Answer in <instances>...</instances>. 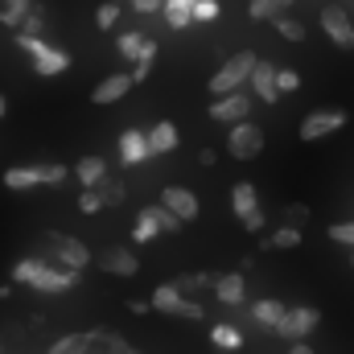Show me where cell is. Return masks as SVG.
Wrapping results in <instances>:
<instances>
[{
  "label": "cell",
  "mask_w": 354,
  "mask_h": 354,
  "mask_svg": "<svg viewBox=\"0 0 354 354\" xmlns=\"http://www.w3.org/2000/svg\"><path fill=\"white\" fill-rule=\"evenodd\" d=\"M288 8H292V0H252L248 4V17L252 21H280Z\"/></svg>",
  "instance_id": "20"
},
{
  "label": "cell",
  "mask_w": 354,
  "mask_h": 354,
  "mask_svg": "<svg viewBox=\"0 0 354 354\" xmlns=\"http://www.w3.org/2000/svg\"><path fill=\"white\" fill-rule=\"evenodd\" d=\"M264 210H256V214H248V218H243V227H248V231H252V235H260V231H264Z\"/></svg>",
  "instance_id": "41"
},
{
  "label": "cell",
  "mask_w": 354,
  "mask_h": 354,
  "mask_svg": "<svg viewBox=\"0 0 354 354\" xmlns=\"http://www.w3.org/2000/svg\"><path fill=\"white\" fill-rule=\"evenodd\" d=\"M346 111H334V107H326V111H309L305 120H301V140H322V136H330V132H338V128H346Z\"/></svg>",
  "instance_id": "6"
},
{
  "label": "cell",
  "mask_w": 354,
  "mask_h": 354,
  "mask_svg": "<svg viewBox=\"0 0 354 354\" xmlns=\"http://www.w3.org/2000/svg\"><path fill=\"white\" fill-rule=\"evenodd\" d=\"M165 8H185V12H194L198 0H165Z\"/></svg>",
  "instance_id": "45"
},
{
  "label": "cell",
  "mask_w": 354,
  "mask_h": 354,
  "mask_svg": "<svg viewBox=\"0 0 354 354\" xmlns=\"http://www.w3.org/2000/svg\"><path fill=\"white\" fill-rule=\"evenodd\" d=\"M115 17H120V8H115V4H99V8H95V25H99V29H111V25H115Z\"/></svg>",
  "instance_id": "36"
},
{
  "label": "cell",
  "mask_w": 354,
  "mask_h": 354,
  "mask_svg": "<svg viewBox=\"0 0 354 354\" xmlns=\"http://www.w3.org/2000/svg\"><path fill=\"white\" fill-rule=\"evenodd\" d=\"M46 243H50V252L62 260V264L71 268V272H83L91 264V252L79 243V239H71V235H58V231H50L46 235Z\"/></svg>",
  "instance_id": "9"
},
{
  "label": "cell",
  "mask_w": 354,
  "mask_h": 354,
  "mask_svg": "<svg viewBox=\"0 0 354 354\" xmlns=\"http://www.w3.org/2000/svg\"><path fill=\"white\" fill-rule=\"evenodd\" d=\"M276 83H280V95H292V91H301V75L297 71H280Z\"/></svg>",
  "instance_id": "37"
},
{
  "label": "cell",
  "mask_w": 354,
  "mask_h": 354,
  "mask_svg": "<svg viewBox=\"0 0 354 354\" xmlns=\"http://www.w3.org/2000/svg\"><path fill=\"white\" fill-rule=\"evenodd\" d=\"M41 29H46V4H29V17H25V25H21L17 37H37Z\"/></svg>",
  "instance_id": "27"
},
{
  "label": "cell",
  "mask_w": 354,
  "mask_h": 354,
  "mask_svg": "<svg viewBox=\"0 0 354 354\" xmlns=\"http://www.w3.org/2000/svg\"><path fill=\"white\" fill-rule=\"evenodd\" d=\"M297 243H301V231H297V227H276L260 248H280V252H288V248H297Z\"/></svg>",
  "instance_id": "24"
},
{
  "label": "cell",
  "mask_w": 354,
  "mask_h": 354,
  "mask_svg": "<svg viewBox=\"0 0 354 354\" xmlns=\"http://www.w3.org/2000/svg\"><path fill=\"white\" fill-rule=\"evenodd\" d=\"M214 17H218V0H198L194 21H214Z\"/></svg>",
  "instance_id": "40"
},
{
  "label": "cell",
  "mask_w": 354,
  "mask_h": 354,
  "mask_svg": "<svg viewBox=\"0 0 354 354\" xmlns=\"http://www.w3.org/2000/svg\"><path fill=\"white\" fill-rule=\"evenodd\" d=\"M317 322H322V313H317L313 305H297V309H288V313H284V322L276 326V334H280V338H288V342H301Z\"/></svg>",
  "instance_id": "8"
},
{
  "label": "cell",
  "mask_w": 354,
  "mask_h": 354,
  "mask_svg": "<svg viewBox=\"0 0 354 354\" xmlns=\"http://www.w3.org/2000/svg\"><path fill=\"white\" fill-rule=\"evenodd\" d=\"M107 354H136V351H132L124 338H111V342H107Z\"/></svg>",
  "instance_id": "43"
},
{
  "label": "cell",
  "mask_w": 354,
  "mask_h": 354,
  "mask_svg": "<svg viewBox=\"0 0 354 354\" xmlns=\"http://www.w3.org/2000/svg\"><path fill=\"white\" fill-rule=\"evenodd\" d=\"M227 153H231L235 161H252V157H260V153H264V132H260L256 124H235L231 136H227Z\"/></svg>",
  "instance_id": "5"
},
{
  "label": "cell",
  "mask_w": 354,
  "mask_h": 354,
  "mask_svg": "<svg viewBox=\"0 0 354 354\" xmlns=\"http://www.w3.org/2000/svg\"><path fill=\"white\" fill-rule=\"evenodd\" d=\"M149 41H153V37L124 33V37H120V54H124V58H132V62H140V58H145V50H149Z\"/></svg>",
  "instance_id": "25"
},
{
  "label": "cell",
  "mask_w": 354,
  "mask_h": 354,
  "mask_svg": "<svg viewBox=\"0 0 354 354\" xmlns=\"http://www.w3.org/2000/svg\"><path fill=\"white\" fill-rule=\"evenodd\" d=\"M284 313H288V309H284L280 301H256V305H252V317H256L260 326H272V330L284 322Z\"/></svg>",
  "instance_id": "22"
},
{
  "label": "cell",
  "mask_w": 354,
  "mask_h": 354,
  "mask_svg": "<svg viewBox=\"0 0 354 354\" xmlns=\"http://www.w3.org/2000/svg\"><path fill=\"white\" fill-rule=\"evenodd\" d=\"M145 210H149V214L157 218V227H161V231H177V227H181V218H177L174 210H165L161 202H157V206H145Z\"/></svg>",
  "instance_id": "31"
},
{
  "label": "cell",
  "mask_w": 354,
  "mask_h": 354,
  "mask_svg": "<svg viewBox=\"0 0 354 354\" xmlns=\"http://www.w3.org/2000/svg\"><path fill=\"white\" fill-rule=\"evenodd\" d=\"M120 157H124V165H140L145 157H153L149 136H145V132H136V128H128V132L120 136Z\"/></svg>",
  "instance_id": "13"
},
{
  "label": "cell",
  "mask_w": 354,
  "mask_h": 354,
  "mask_svg": "<svg viewBox=\"0 0 354 354\" xmlns=\"http://www.w3.org/2000/svg\"><path fill=\"white\" fill-rule=\"evenodd\" d=\"M75 169L66 165H25V169H4V185L8 189H33V185H58Z\"/></svg>",
  "instance_id": "3"
},
{
  "label": "cell",
  "mask_w": 354,
  "mask_h": 354,
  "mask_svg": "<svg viewBox=\"0 0 354 354\" xmlns=\"http://www.w3.org/2000/svg\"><path fill=\"white\" fill-rule=\"evenodd\" d=\"M95 194L103 198V206H120L128 189H124V181H115V177H103V181L95 185Z\"/></svg>",
  "instance_id": "26"
},
{
  "label": "cell",
  "mask_w": 354,
  "mask_h": 354,
  "mask_svg": "<svg viewBox=\"0 0 354 354\" xmlns=\"http://www.w3.org/2000/svg\"><path fill=\"white\" fill-rule=\"evenodd\" d=\"M161 4H165V0H132V8H136V12H157Z\"/></svg>",
  "instance_id": "42"
},
{
  "label": "cell",
  "mask_w": 354,
  "mask_h": 354,
  "mask_svg": "<svg viewBox=\"0 0 354 354\" xmlns=\"http://www.w3.org/2000/svg\"><path fill=\"white\" fill-rule=\"evenodd\" d=\"M79 210H83V214H99V210H103V198H99L95 189H87V194L79 198Z\"/></svg>",
  "instance_id": "39"
},
{
  "label": "cell",
  "mask_w": 354,
  "mask_h": 354,
  "mask_svg": "<svg viewBox=\"0 0 354 354\" xmlns=\"http://www.w3.org/2000/svg\"><path fill=\"white\" fill-rule=\"evenodd\" d=\"M276 66H268V62H260L256 66V75H252V91L264 99V103H276V95H280V83H276Z\"/></svg>",
  "instance_id": "17"
},
{
  "label": "cell",
  "mask_w": 354,
  "mask_h": 354,
  "mask_svg": "<svg viewBox=\"0 0 354 354\" xmlns=\"http://www.w3.org/2000/svg\"><path fill=\"white\" fill-rule=\"evenodd\" d=\"M351 268H354V252H351Z\"/></svg>",
  "instance_id": "51"
},
{
  "label": "cell",
  "mask_w": 354,
  "mask_h": 354,
  "mask_svg": "<svg viewBox=\"0 0 354 354\" xmlns=\"http://www.w3.org/2000/svg\"><path fill=\"white\" fill-rule=\"evenodd\" d=\"M99 268H103L107 276H136V272H140V260H136L132 248H107V252L99 256Z\"/></svg>",
  "instance_id": "12"
},
{
  "label": "cell",
  "mask_w": 354,
  "mask_h": 354,
  "mask_svg": "<svg viewBox=\"0 0 354 354\" xmlns=\"http://www.w3.org/2000/svg\"><path fill=\"white\" fill-rule=\"evenodd\" d=\"M165 21H169V29H185V25L194 21V12H185V8H165Z\"/></svg>",
  "instance_id": "38"
},
{
  "label": "cell",
  "mask_w": 354,
  "mask_h": 354,
  "mask_svg": "<svg viewBox=\"0 0 354 354\" xmlns=\"http://www.w3.org/2000/svg\"><path fill=\"white\" fill-rule=\"evenodd\" d=\"M322 29L330 33L334 46H342V50L354 46V25H351V17H346L342 8H322Z\"/></svg>",
  "instance_id": "10"
},
{
  "label": "cell",
  "mask_w": 354,
  "mask_h": 354,
  "mask_svg": "<svg viewBox=\"0 0 354 354\" xmlns=\"http://www.w3.org/2000/svg\"><path fill=\"white\" fill-rule=\"evenodd\" d=\"M330 239H334V243H346L354 252V218L351 223H334V227H330Z\"/></svg>",
  "instance_id": "35"
},
{
  "label": "cell",
  "mask_w": 354,
  "mask_h": 354,
  "mask_svg": "<svg viewBox=\"0 0 354 354\" xmlns=\"http://www.w3.org/2000/svg\"><path fill=\"white\" fill-rule=\"evenodd\" d=\"M177 288H181V292H198V288H214V280H210L206 272H189V276L177 280Z\"/></svg>",
  "instance_id": "32"
},
{
  "label": "cell",
  "mask_w": 354,
  "mask_h": 354,
  "mask_svg": "<svg viewBox=\"0 0 354 354\" xmlns=\"http://www.w3.org/2000/svg\"><path fill=\"white\" fill-rule=\"evenodd\" d=\"M248 111H252V95H248V91L210 103V120H214V124H231V128H235V124H248Z\"/></svg>",
  "instance_id": "7"
},
{
  "label": "cell",
  "mask_w": 354,
  "mask_h": 354,
  "mask_svg": "<svg viewBox=\"0 0 354 354\" xmlns=\"http://www.w3.org/2000/svg\"><path fill=\"white\" fill-rule=\"evenodd\" d=\"M214 161H218V157H214V149H202V153H198V165H206V169H210Z\"/></svg>",
  "instance_id": "46"
},
{
  "label": "cell",
  "mask_w": 354,
  "mask_h": 354,
  "mask_svg": "<svg viewBox=\"0 0 354 354\" xmlns=\"http://www.w3.org/2000/svg\"><path fill=\"white\" fill-rule=\"evenodd\" d=\"M185 301H189V297H185L177 284H157V288H153V309H157V313H174V317H181Z\"/></svg>",
  "instance_id": "15"
},
{
  "label": "cell",
  "mask_w": 354,
  "mask_h": 354,
  "mask_svg": "<svg viewBox=\"0 0 354 354\" xmlns=\"http://www.w3.org/2000/svg\"><path fill=\"white\" fill-rule=\"evenodd\" d=\"M276 33L288 37V41H305V25H301L297 17H280V21H276Z\"/></svg>",
  "instance_id": "30"
},
{
  "label": "cell",
  "mask_w": 354,
  "mask_h": 354,
  "mask_svg": "<svg viewBox=\"0 0 354 354\" xmlns=\"http://www.w3.org/2000/svg\"><path fill=\"white\" fill-rule=\"evenodd\" d=\"M132 87H136L132 75H111V79H103L99 87L91 91V99H95V103H115V99H124Z\"/></svg>",
  "instance_id": "16"
},
{
  "label": "cell",
  "mask_w": 354,
  "mask_h": 354,
  "mask_svg": "<svg viewBox=\"0 0 354 354\" xmlns=\"http://www.w3.org/2000/svg\"><path fill=\"white\" fill-rule=\"evenodd\" d=\"M149 145H153V157H161V153H174V149H177V128L169 124V120L153 124V132H149Z\"/></svg>",
  "instance_id": "19"
},
{
  "label": "cell",
  "mask_w": 354,
  "mask_h": 354,
  "mask_svg": "<svg viewBox=\"0 0 354 354\" xmlns=\"http://www.w3.org/2000/svg\"><path fill=\"white\" fill-rule=\"evenodd\" d=\"M0 115H4V95H0Z\"/></svg>",
  "instance_id": "50"
},
{
  "label": "cell",
  "mask_w": 354,
  "mask_h": 354,
  "mask_svg": "<svg viewBox=\"0 0 354 354\" xmlns=\"http://www.w3.org/2000/svg\"><path fill=\"white\" fill-rule=\"evenodd\" d=\"M288 354H313V351H309V342H292V346H288Z\"/></svg>",
  "instance_id": "47"
},
{
  "label": "cell",
  "mask_w": 354,
  "mask_h": 354,
  "mask_svg": "<svg viewBox=\"0 0 354 354\" xmlns=\"http://www.w3.org/2000/svg\"><path fill=\"white\" fill-rule=\"evenodd\" d=\"M12 280H21L29 288H41V292H66V288H75L79 272H71V268H46L41 260H21V264L12 268Z\"/></svg>",
  "instance_id": "1"
},
{
  "label": "cell",
  "mask_w": 354,
  "mask_h": 354,
  "mask_svg": "<svg viewBox=\"0 0 354 354\" xmlns=\"http://www.w3.org/2000/svg\"><path fill=\"white\" fill-rule=\"evenodd\" d=\"M309 223V206H301V202H292V206H284V227H305Z\"/></svg>",
  "instance_id": "34"
},
{
  "label": "cell",
  "mask_w": 354,
  "mask_h": 354,
  "mask_svg": "<svg viewBox=\"0 0 354 354\" xmlns=\"http://www.w3.org/2000/svg\"><path fill=\"white\" fill-rule=\"evenodd\" d=\"M17 46L33 58V71L37 75H62L66 66H71V54H62V50H54V46H46L41 37H17Z\"/></svg>",
  "instance_id": "4"
},
{
  "label": "cell",
  "mask_w": 354,
  "mask_h": 354,
  "mask_svg": "<svg viewBox=\"0 0 354 354\" xmlns=\"http://www.w3.org/2000/svg\"><path fill=\"white\" fill-rule=\"evenodd\" d=\"M161 206H165V210H174L181 223H194V218H198V198H194L185 185H165Z\"/></svg>",
  "instance_id": "11"
},
{
  "label": "cell",
  "mask_w": 354,
  "mask_h": 354,
  "mask_svg": "<svg viewBox=\"0 0 354 354\" xmlns=\"http://www.w3.org/2000/svg\"><path fill=\"white\" fill-rule=\"evenodd\" d=\"M243 292H248L243 272H223V276H214V297H218L223 305H243Z\"/></svg>",
  "instance_id": "14"
},
{
  "label": "cell",
  "mask_w": 354,
  "mask_h": 354,
  "mask_svg": "<svg viewBox=\"0 0 354 354\" xmlns=\"http://www.w3.org/2000/svg\"><path fill=\"white\" fill-rule=\"evenodd\" d=\"M210 342H214L218 351H239V346H243V334H239L235 326H210Z\"/></svg>",
  "instance_id": "23"
},
{
  "label": "cell",
  "mask_w": 354,
  "mask_h": 354,
  "mask_svg": "<svg viewBox=\"0 0 354 354\" xmlns=\"http://www.w3.org/2000/svg\"><path fill=\"white\" fill-rule=\"evenodd\" d=\"M231 206H235V214H239V223H243L248 214H256V210H260V194H256V185H248V181H239V185L231 189Z\"/></svg>",
  "instance_id": "18"
},
{
  "label": "cell",
  "mask_w": 354,
  "mask_h": 354,
  "mask_svg": "<svg viewBox=\"0 0 354 354\" xmlns=\"http://www.w3.org/2000/svg\"><path fill=\"white\" fill-rule=\"evenodd\" d=\"M256 66H260V58L256 54H235V58H227L223 66H218V75L210 79V95L214 99H227V95H239L243 83H252V75H256Z\"/></svg>",
  "instance_id": "2"
},
{
  "label": "cell",
  "mask_w": 354,
  "mask_h": 354,
  "mask_svg": "<svg viewBox=\"0 0 354 354\" xmlns=\"http://www.w3.org/2000/svg\"><path fill=\"white\" fill-rule=\"evenodd\" d=\"M4 297H8V284H0V301H4Z\"/></svg>",
  "instance_id": "49"
},
{
  "label": "cell",
  "mask_w": 354,
  "mask_h": 354,
  "mask_svg": "<svg viewBox=\"0 0 354 354\" xmlns=\"http://www.w3.org/2000/svg\"><path fill=\"white\" fill-rule=\"evenodd\" d=\"M157 231H161V227H157V218H153L149 210H140V218H136V227H132V243H149Z\"/></svg>",
  "instance_id": "28"
},
{
  "label": "cell",
  "mask_w": 354,
  "mask_h": 354,
  "mask_svg": "<svg viewBox=\"0 0 354 354\" xmlns=\"http://www.w3.org/2000/svg\"><path fill=\"white\" fill-rule=\"evenodd\" d=\"M91 338H95V334H66L62 342H54V351L50 354H83Z\"/></svg>",
  "instance_id": "29"
},
{
  "label": "cell",
  "mask_w": 354,
  "mask_h": 354,
  "mask_svg": "<svg viewBox=\"0 0 354 354\" xmlns=\"http://www.w3.org/2000/svg\"><path fill=\"white\" fill-rule=\"evenodd\" d=\"M128 309H132V313H136V317H145V313H149V309H153V301H136V297H132V301H128Z\"/></svg>",
  "instance_id": "44"
},
{
  "label": "cell",
  "mask_w": 354,
  "mask_h": 354,
  "mask_svg": "<svg viewBox=\"0 0 354 354\" xmlns=\"http://www.w3.org/2000/svg\"><path fill=\"white\" fill-rule=\"evenodd\" d=\"M4 8H29V0H4Z\"/></svg>",
  "instance_id": "48"
},
{
  "label": "cell",
  "mask_w": 354,
  "mask_h": 354,
  "mask_svg": "<svg viewBox=\"0 0 354 354\" xmlns=\"http://www.w3.org/2000/svg\"><path fill=\"white\" fill-rule=\"evenodd\" d=\"M153 62H157V41H149V50H145V58L136 62L132 79H136V83H145V79H149V71H153Z\"/></svg>",
  "instance_id": "33"
},
{
  "label": "cell",
  "mask_w": 354,
  "mask_h": 354,
  "mask_svg": "<svg viewBox=\"0 0 354 354\" xmlns=\"http://www.w3.org/2000/svg\"><path fill=\"white\" fill-rule=\"evenodd\" d=\"M75 177H79L87 189H95V185L107 177V165H103V157H83V161L75 165Z\"/></svg>",
  "instance_id": "21"
}]
</instances>
